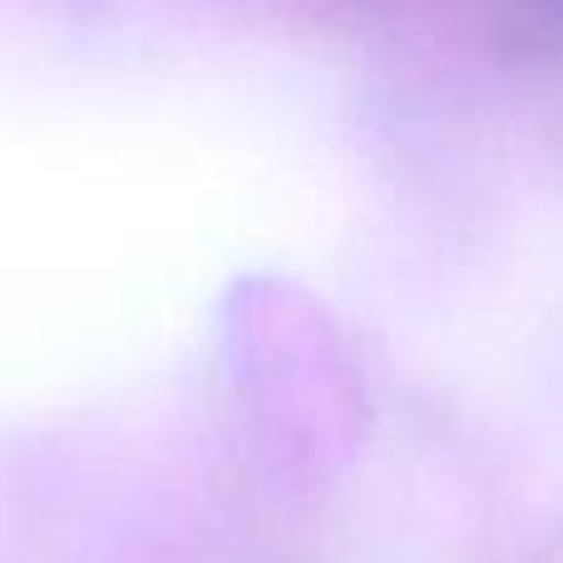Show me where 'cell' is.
Instances as JSON below:
<instances>
[]
</instances>
